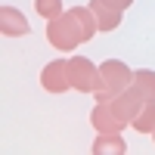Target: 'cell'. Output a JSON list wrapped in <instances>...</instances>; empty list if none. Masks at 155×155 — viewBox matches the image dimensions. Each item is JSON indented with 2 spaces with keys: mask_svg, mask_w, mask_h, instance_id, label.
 Returning a JSON list of instances; mask_svg holds the SVG:
<instances>
[{
  "mask_svg": "<svg viewBox=\"0 0 155 155\" xmlns=\"http://www.w3.org/2000/svg\"><path fill=\"white\" fill-rule=\"evenodd\" d=\"M134 81V71L124 65L121 59H106L99 65V87L93 90V99L96 102H109L118 93H124Z\"/></svg>",
  "mask_w": 155,
  "mask_h": 155,
  "instance_id": "obj_1",
  "label": "cell"
},
{
  "mask_svg": "<svg viewBox=\"0 0 155 155\" xmlns=\"http://www.w3.org/2000/svg\"><path fill=\"white\" fill-rule=\"evenodd\" d=\"M47 41H50V47H56V50H74L78 44H84V37H81V28H78V22H74V16L65 9L59 19H50L47 22Z\"/></svg>",
  "mask_w": 155,
  "mask_h": 155,
  "instance_id": "obj_2",
  "label": "cell"
},
{
  "mask_svg": "<svg viewBox=\"0 0 155 155\" xmlns=\"http://www.w3.org/2000/svg\"><path fill=\"white\" fill-rule=\"evenodd\" d=\"M68 74H71V90H78V93H93L99 87V65H93L87 56H71Z\"/></svg>",
  "mask_w": 155,
  "mask_h": 155,
  "instance_id": "obj_3",
  "label": "cell"
},
{
  "mask_svg": "<svg viewBox=\"0 0 155 155\" xmlns=\"http://www.w3.org/2000/svg\"><path fill=\"white\" fill-rule=\"evenodd\" d=\"M41 87L47 93H65L71 87V74H68V59H53L47 62L41 71Z\"/></svg>",
  "mask_w": 155,
  "mask_h": 155,
  "instance_id": "obj_4",
  "label": "cell"
},
{
  "mask_svg": "<svg viewBox=\"0 0 155 155\" xmlns=\"http://www.w3.org/2000/svg\"><path fill=\"white\" fill-rule=\"evenodd\" d=\"M90 124L96 127V134H121L127 127V121L112 109V102H96L90 112Z\"/></svg>",
  "mask_w": 155,
  "mask_h": 155,
  "instance_id": "obj_5",
  "label": "cell"
},
{
  "mask_svg": "<svg viewBox=\"0 0 155 155\" xmlns=\"http://www.w3.org/2000/svg\"><path fill=\"white\" fill-rule=\"evenodd\" d=\"M109 102H112V109L118 112V115H121V118H124L127 124H130V121L137 118V115H140V109L146 106L143 93H137L134 87H127L124 93H118V96H115V99H109Z\"/></svg>",
  "mask_w": 155,
  "mask_h": 155,
  "instance_id": "obj_6",
  "label": "cell"
},
{
  "mask_svg": "<svg viewBox=\"0 0 155 155\" xmlns=\"http://www.w3.org/2000/svg\"><path fill=\"white\" fill-rule=\"evenodd\" d=\"M0 31H3V37H25L31 31V25L16 6H3L0 9Z\"/></svg>",
  "mask_w": 155,
  "mask_h": 155,
  "instance_id": "obj_7",
  "label": "cell"
},
{
  "mask_svg": "<svg viewBox=\"0 0 155 155\" xmlns=\"http://www.w3.org/2000/svg\"><path fill=\"white\" fill-rule=\"evenodd\" d=\"M90 9L96 12V22H99V31H115L121 25V9L109 6L106 0H90Z\"/></svg>",
  "mask_w": 155,
  "mask_h": 155,
  "instance_id": "obj_8",
  "label": "cell"
},
{
  "mask_svg": "<svg viewBox=\"0 0 155 155\" xmlns=\"http://www.w3.org/2000/svg\"><path fill=\"white\" fill-rule=\"evenodd\" d=\"M93 155H124L127 152V143L121 140V134H99L90 146Z\"/></svg>",
  "mask_w": 155,
  "mask_h": 155,
  "instance_id": "obj_9",
  "label": "cell"
},
{
  "mask_svg": "<svg viewBox=\"0 0 155 155\" xmlns=\"http://www.w3.org/2000/svg\"><path fill=\"white\" fill-rule=\"evenodd\" d=\"M137 134H155V99H146V106L140 109V115L130 121Z\"/></svg>",
  "mask_w": 155,
  "mask_h": 155,
  "instance_id": "obj_10",
  "label": "cell"
},
{
  "mask_svg": "<svg viewBox=\"0 0 155 155\" xmlns=\"http://www.w3.org/2000/svg\"><path fill=\"white\" fill-rule=\"evenodd\" d=\"M130 87L137 90V93H143V99H155V71H149V68H137Z\"/></svg>",
  "mask_w": 155,
  "mask_h": 155,
  "instance_id": "obj_11",
  "label": "cell"
},
{
  "mask_svg": "<svg viewBox=\"0 0 155 155\" xmlns=\"http://www.w3.org/2000/svg\"><path fill=\"white\" fill-rule=\"evenodd\" d=\"M34 9H37V16H41V19H59L62 16V12H65V9H62V0H34Z\"/></svg>",
  "mask_w": 155,
  "mask_h": 155,
  "instance_id": "obj_12",
  "label": "cell"
},
{
  "mask_svg": "<svg viewBox=\"0 0 155 155\" xmlns=\"http://www.w3.org/2000/svg\"><path fill=\"white\" fill-rule=\"evenodd\" d=\"M106 3H109V6H115V9H121V12H124L127 6H130V3H134V0H106Z\"/></svg>",
  "mask_w": 155,
  "mask_h": 155,
  "instance_id": "obj_13",
  "label": "cell"
},
{
  "mask_svg": "<svg viewBox=\"0 0 155 155\" xmlns=\"http://www.w3.org/2000/svg\"><path fill=\"white\" fill-rule=\"evenodd\" d=\"M152 137H155V134H152Z\"/></svg>",
  "mask_w": 155,
  "mask_h": 155,
  "instance_id": "obj_14",
  "label": "cell"
}]
</instances>
